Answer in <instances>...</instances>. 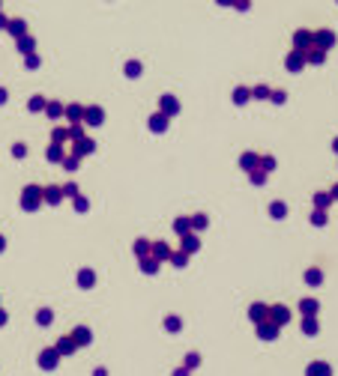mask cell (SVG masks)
I'll return each instance as SVG.
<instances>
[{
	"label": "cell",
	"instance_id": "cell-1",
	"mask_svg": "<svg viewBox=\"0 0 338 376\" xmlns=\"http://www.w3.org/2000/svg\"><path fill=\"white\" fill-rule=\"evenodd\" d=\"M42 203H45V197H42V188H39V185H27L24 191H21V209L36 212Z\"/></svg>",
	"mask_w": 338,
	"mask_h": 376
},
{
	"label": "cell",
	"instance_id": "cell-2",
	"mask_svg": "<svg viewBox=\"0 0 338 376\" xmlns=\"http://www.w3.org/2000/svg\"><path fill=\"white\" fill-rule=\"evenodd\" d=\"M254 328H257V338L261 341H275L279 338V331H282V325H275L272 320H261V323H254Z\"/></svg>",
	"mask_w": 338,
	"mask_h": 376
},
{
	"label": "cell",
	"instance_id": "cell-3",
	"mask_svg": "<svg viewBox=\"0 0 338 376\" xmlns=\"http://www.w3.org/2000/svg\"><path fill=\"white\" fill-rule=\"evenodd\" d=\"M57 364H60V352H57L54 346H45V349L39 352V367H42V370H54Z\"/></svg>",
	"mask_w": 338,
	"mask_h": 376
},
{
	"label": "cell",
	"instance_id": "cell-4",
	"mask_svg": "<svg viewBox=\"0 0 338 376\" xmlns=\"http://www.w3.org/2000/svg\"><path fill=\"white\" fill-rule=\"evenodd\" d=\"M269 320L275 325H287L290 323V308L287 305H269Z\"/></svg>",
	"mask_w": 338,
	"mask_h": 376
},
{
	"label": "cell",
	"instance_id": "cell-5",
	"mask_svg": "<svg viewBox=\"0 0 338 376\" xmlns=\"http://www.w3.org/2000/svg\"><path fill=\"white\" fill-rule=\"evenodd\" d=\"M171 251H174V248H171L168 242H153V245H150V257H156L159 263H168V260H171Z\"/></svg>",
	"mask_w": 338,
	"mask_h": 376
},
{
	"label": "cell",
	"instance_id": "cell-6",
	"mask_svg": "<svg viewBox=\"0 0 338 376\" xmlns=\"http://www.w3.org/2000/svg\"><path fill=\"white\" fill-rule=\"evenodd\" d=\"M81 120H84V126H102L105 111H102V108H96V105H93V108H84V117H81Z\"/></svg>",
	"mask_w": 338,
	"mask_h": 376
},
{
	"label": "cell",
	"instance_id": "cell-7",
	"mask_svg": "<svg viewBox=\"0 0 338 376\" xmlns=\"http://www.w3.org/2000/svg\"><path fill=\"white\" fill-rule=\"evenodd\" d=\"M54 349L60 352V359L63 356H75V349H78V343L72 341V335H66V338H57V343H54Z\"/></svg>",
	"mask_w": 338,
	"mask_h": 376
},
{
	"label": "cell",
	"instance_id": "cell-8",
	"mask_svg": "<svg viewBox=\"0 0 338 376\" xmlns=\"http://www.w3.org/2000/svg\"><path fill=\"white\" fill-rule=\"evenodd\" d=\"M293 45H296V51H308L314 45V33L311 30H300V33L293 36Z\"/></svg>",
	"mask_w": 338,
	"mask_h": 376
},
{
	"label": "cell",
	"instance_id": "cell-9",
	"mask_svg": "<svg viewBox=\"0 0 338 376\" xmlns=\"http://www.w3.org/2000/svg\"><path fill=\"white\" fill-rule=\"evenodd\" d=\"M314 45L323 48V51L332 48V45H335V33H332V30H314Z\"/></svg>",
	"mask_w": 338,
	"mask_h": 376
},
{
	"label": "cell",
	"instance_id": "cell-10",
	"mask_svg": "<svg viewBox=\"0 0 338 376\" xmlns=\"http://www.w3.org/2000/svg\"><path fill=\"white\" fill-rule=\"evenodd\" d=\"M72 341L78 343V346H90V343H93V331H90L87 325H78V328L72 331Z\"/></svg>",
	"mask_w": 338,
	"mask_h": 376
},
{
	"label": "cell",
	"instance_id": "cell-11",
	"mask_svg": "<svg viewBox=\"0 0 338 376\" xmlns=\"http://www.w3.org/2000/svg\"><path fill=\"white\" fill-rule=\"evenodd\" d=\"M305 376H332V367H329L326 361H311V364L305 367Z\"/></svg>",
	"mask_w": 338,
	"mask_h": 376
},
{
	"label": "cell",
	"instance_id": "cell-12",
	"mask_svg": "<svg viewBox=\"0 0 338 376\" xmlns=\"http://www.w3.org/2000/svg\"><path fill=\"white\" fill-rule=\"evenodd\" d=\"M269 317V305H264V302H254L249 308V320L251 323H261V320H267Z\"/></svg>",
	"mask_w": 338,
	"mask_h": 376
},
{
	"label": "cell",
	"instance_id": "cell-13",
	"mask_svg": "<svg viewBox=\"0 0 338 376\" xmlns=\"http://www.w3.org/2000/svg\"><path fill=\"white\" fill-rule=\"evenodd\" d=\"M183 251H186V254H197V251H201V242H197L195 230L183 233Z\"/></svg>",
	"mask_w": 338,
	"mask_h": 376
},
{
	"label": "cell",
	"instance_id": "cell-14",
	"mask_svg": "<svg viewBox=\"0 0 338 376\" xmlns=\"http://www.w3.org/2000/svg\"><path fill=\"white\" fill-rule=\"evenodd\" d=\"M93 150H96V143H93L90 137H78V140H75V150H72V155H78V158H81V155H90Z\"/></svg>",
	"mask_w": 338,
	"mask_h": 376
},
{
	"label": "cell",
	"instance_id": "cell-15",
	"mask_svg": "<svg viewBox=\"0 0 338 376\" xmlns=\"http://www.w3.org/2000/svg\"><path fill=\"white\" fill-rule=\"evenodd\" d=\"M42 197H45V203L57 206L60 200H63V188H60V185H48V188H42Z\"/></svg>",
	"mask_w": 338,
	"mask_h": 376
},
{
	"label": "cell",
	"instance_id": "cell-16",
	"mask_svg": "<svg viewBox=\"0 0 338 376\" xmlns=\"http://www.w3.org/2000/svg\"><path fill=\"white\" fill-rule=\"evenodd\" d=\"M317 310H321V302H317V299H303V302H300V314H303V317H317Z\"/></svg>",
	"mask_w": 338,
	"mask_h": 376
},
{
	"label": "cell",
	"instance_id": "cell-17",
	"mask_svg": "<svg viewBox=\"0 0 338 376\" xmlns=\"http://www.w3.org/2000/svg\"><path fill=\"white\" fill-rule=\"evenodd\" d=\"M300 328H303V335H308V338H314V335L321 331V323H317V317H303V323H300Z\"/></svg>",
	"mask_w": 338,
	"mask_h": 376
},
{
	"label": "cell",
	"instance_id": "cell-18",
	"mask_svg": "<svg viewBox=\"0 0 338 376\" xmlns=\"http://www.w3.org/2000/svg\"><path fill=\"white\" fill-rule=\"evenodd\" d=\"M285 66L290 69V72H300V69L305 66V51H293L290 57L285 60Z\"/></svg>",
	"mask_w": 338,
	"mask_h": 376
},
{
	"label": "cell",
	"instance_id": "cell-19",
	"mask_svg": "<svg viewBox=\"0 0 338 376\" xmlns=\"http://www.w3.org/2000/svg\"><path fill=\"white\" fill-rule=\"evenodd\" d=\"M93 284H96V272H93V269H81V272H78V287H81V290H90Z\"/></svg>",
	"mask_w": 338,
	"mask_h": 376
},
{
	"label": "cell",
	"instance_id": "cell-20",
	"mask_svg": "<svg viewBox=\"0 0 338 376\" xmlns=\"http://www.w3.org/2000/svg\"><path fill=\"white\" fill-rule=\"evenodd\" d=\"M159 102H162V114H168V117H174V114L180 111V102L174 99V96H162Z\"/></svg>",
	"mask_w": 338,
	"mask_h": 376
},
{
	"label": "cell",
	"instance_id": "cell-21",
	"mask_svg": "<svg viewBox=\"0 0 338 376\" xmlns=\"http://www.w3.org/2000/svg\"><path fill=\"white\" fill-rule=\"evenodd\" d=\"M305 284H308V287H321V284H323V272L317 269V266L305 269Z\"/></svg>",
	"mask_w": 338,
	"mask_h": 376
},
{
	"label": "cell",
	"instance_id": "cell-22",
	"mask_svg": "<svg viewBox=\"0 0 338 376\" xmlns=\"http://www.w3.org/2000/svg\"><path fill=\"white\" fill-rule=\"evenodd\" d=\"M323 60H326V51L317 48V45H311V48L305 51V63H323Z\"/></svg>",
	"mask_w": 338,
	"mask_h": 376
},
{
	"label": "cell",
	"instance_id": "cell-23",
	"mask_svg": "<svg viewBox=\"0 0 338 376\" xmlns=\"http://www.w3.org/2000/svg\"><path fill=\"white\" fill-rule=\"evenodd\" d=\"M141 272L144 275H156L159 272V260H156V257H141Z\"/></svg>",
	"mask_w": 338,
	"mask_h": 376
},
{
	"label": "cell",
	"instance_id": "cell-24",
	"mask_svg": "<svg viewBox=\"0 0 338 376\" xmlns=\"http://www.w3.org/2000/svg\"><path fill=\"white\" fill-rule=\"evenodd\" d=\"M329 203H332V194L329 191H317L314 194V209H329Z\"/></svg>",
	"mask_w": 338,
	"mask_h": 376
},
{
	"label": "cell",
	"instance_id": "cell-25",
	"mask_svg": "<svg viewBox=\"0 0 338 376\" xmlns=\"http://www.w3.org/2000/svg\"><path fill=\"white\" fill-rule=\"evenodd\" d=\"M63 114H66V117L72 120V126H75V122H81V117H84V108H81V105H69Z\"/></svg>",
	"mask_w": 338,
	"mask_h": 376
},
{
	"label": "cell",
	"instance_id": "cell-26",
	"mask_svg": "<svg viewBox=\"0 0 338 376\" xmlns=\"http://www.w3.org/2000/svg\"><path fill=\"white\" fill-rule=\"evenodd\" d=\"M63 111H66V108H63V105H60V102H45V114H48L51 120H57V117H63Z\"/></svg>",
	"mask_w": 338,
	"mask_h": 376
},
{
	"label": "cell",
	"instance_id": "cell-27",
	"mask_svg": "<svg viewBox=\"0 0 338 376\" xmlns=\"http://www.w3.org/2000/svg\"><path fill=\"white\" fill-rule=\"evenodd\" d=\"M150 129H153V132H165V129H168V114H156V117L150 120Z\"/></svg>",
	"mask_w": 338,
	"mask_h": 376
},
{
	"label": "cell",
	"instance_id": "cell-28",
	"mask_svg": "<svg viewBox=\"0 0 338 376\" xmlns=\"http://www.w3.org/2000/svg\"><path fill=\"white\" fill-rule=\"evenodd\" d=\"M165 328H168V331H180V328H183V320H180L177 314H168V317H165Z\"/></svg>",
	"mask_w": 338,
	"mask_h": 376
},
{
	"label": "cell",
	"instance_id": "cell-29",
	"mask_svg": "<svg viewBox=\"0 0 338 376\" xmlns=\"http://www.w3.org/2000/svg\"><path fill=\"white\" fill-rule=\"evenodd\" d=\"M36 323H39V325H51L54 323V310L51 308H42L39 314H36Z\"/></svg>",
	"mask_w": 338,
	"mask_h": 376
},
{
	"label": "cell",
	"instance_id": "cell-30",
	"mask_svg": "<svg viewBox=\"0 0 338 376\" xmlns=\"http://www.w3.org/2000/svg\"><path fill=\"white\" fill-rule=\"evenodd\" d=\"M168 263H174L177 269H183V266L189 263V254H186V251H171V260H168Z\"/></svg>",
	"mask_w": 338,
	"mask_h": 376
},
{
	"label": "cell",
	"instance_id": "cell-31",
	"mask_svg": "<svg viewBox=\"0 0 338 376\" xmlns=\"http://www.w3.org/2000/svg\"><path fill=\"white\" fill-rule=\"evenodd\" d=\"M150 245H153V242L135 239V254H138V260H141V257H150Z\"/></svg>",
	"mask_w": 338,
	"mask_h": 376
},
{
	"label": "cell",
	"instance_id": "cell-32",
	"mask_svg": "<svg viewBox=\"0 0 338 376\" xmlns=\"http://www.w3.org/2000/svg\"><path fill=\"white\" fill-rule=\"evenodd\" d=\"M240 164H243L246 171H254V168H257V155H254V153H246L243 158H240Z\"/></svg>",
	"mask_w": 338,
	"mask_h": 376
},
{
	"label": "cell",
	"instance_id": "cell-33",
	"mask_svg": "<svg viewBox=\"0 0 338 376\" xmlns=\"http://www.w3.org/2000/svg\"><path fill=\"white\" fill-rule=\"evenodd\" d=\"M48 161H63V147H60V143H51V147H48Z\"/></svg>",
	"mask_w": 338,
	"mask_h": 376
},
{
	"label": "cell",
	"instance_id": "cell-34",
	"mask_svg": "<svg viewBox=\"0 0 338 376\" xmlns=\"http://www.w3.org/2000/svg\"><path fill=\"white\" fill-rule=\"evenodd\" d=\"M311 224L314 227H326V209H314L311 212Z\"/></svg>",
	"mask_w": 338,
	"mask_h": 376
},
{
	"label": "cell",
	"instance_id": "cell-35",
	"mask_svg": "<svg viewBox=\"0 0 338 376\" xmlns=\"http://www.w3.org/2000/svg\"><path fill=\"white\" fill-rule=\"evenodd\" d=\"M269 215H272V218H285V215H287V206L282 203V200H279V203H272V206H269Z\"/></svg>",
	"mask_w": 338,
	"mask_h": 376
},
{
	"label": "cell",
	"instance_id": "cell-36",
	"mask_svg": "<svg viewBox=\"0 0 338 376\" xmlns=\"http://www.w3.org/2000/svg\"><path fill=\"white\" fill-rule=\"evenodd\" d=\"M257 168H261V171H275V158H272V155L257 158Z\"/></svg>",
	"mask_w": 338,
	"mask_h": 376
},
{
	"label": "cell",
	"instance_id": "cell-37",
	"mask_svg": "<svg viewBox=\"0 0 338 376\" xmlns=\"http://www.w3.org/2000/svg\"><path fill=\"white\" fill-rule=\"evenodd\" d=\"M189 224H192V230H204L210 224V218L207 215H195V218H189Z\"/></svg>",
	"mask_w": 338,
	"mask_h": 376
},
{
	"label": "cell",
	"instance_id": "cell-38",
	"mask_svg": "<svg viewBox=\"0 0 338 376\" xmlns=\"http://www.w3.org/2000/svg\"><path fill=\"white\" fill-rule=\"evenodd\" d=\"M249 96H251V93H249V90H243V87H240V90H233V102H236V105H246V102H249Z\"/></svg>",
	"mask_w": 338,
	"mask_h": 376
},
{
	"label": "cell",
	"instance_id": "cell-39",
	"mask_svg": "<svg viewBox=\"0 0 338 376\" xmlns=\"http://www.w3.org/2000/svg\"><path fill=\"white\" fill-rule=\"evenodd\" d=\"M174 230H177L180 236H183V233H189V230H192V224H189V218H177V224H174Z\"/></svg>",
	"mask_w": 338,
	"mask_h": 376
},
{
	"label": "cell",
	"instance_id": "cell-40",
	"mask_svg": "<svg viewBox=\"0 0 338 376\" xmlns=\"http://www.w3.org/2000/svg\"><path fill=\"white\" fill-rule=\"evenodd\" d=\"M251 182H254V185H264V182H267V173L261 171V168H254V171H251Z\"/></svg>",
	"mask_w": 338,
	"mask_h": 376
},
{
	"label": "cell",
	"instance_id": "cell-41",
	"mask_svg": "<svg viewBox=\"0 0 338 376\" xmlns=\"http://www.w3.org/2000/svg\"><path fill=\"white\" fill-rule=\"evenodd\" d=\"M197 364H201V356H197V352H189V356H186V367H189V370H195Z\"/></svg>",
	"mask_w": 338,
	"mask_h": 376
},
{
	"label": "cell",
	"instance_id": "cell-42",
	"mask_svg": "<svg viewBox=\"0 0 338 376\" xmlns=\"http://www.w3.org/2000/svg\"><path fill=\"white\" fill-rule=\"evenodd\" d=\"M63 168H66V171H75V168H78V155H63Z\"/></svg>",
	"mask_w": 338,
	"mask_h": 376
},
{
	"label": "cell",
	"instance_id": "cell-43",
	"mask_svg": "<svg viewBox=\"0 0 338 376\" xmlns=\"http://www.w3.org/2000/svg\"><path fill=\"white\" fill-rule=\"evenodd\" d=\"M9 33H12V36H24V21H12V24H9Z\"/></svg>",
	"mask_w": 338,
	"mask_h": 376
},
{
	"label": "cell",
	"instance_id": "cell-44",
	"mask_svg": "<svg viewBox=\"0 0 338 376\" xmlns=\"http://www.w3.org/2000/svg\"><path fill=\"white\" fill-rule=\"evenodd\" d=\"M30 111H45V99H42V96H33V99H30Z\"/></svg>",
	"mask_w": 338,
	"mask_h": 376
},
{
	"label": "cell",
	"instance_id": "cell-45",
	"mask_svg": "<svg viewBox=\"0 0 338 376\" xmlns=\"http://www.w3.org/2000/svg\"><path fill=\"white\" fill-rule=\"evenodd\" d=\"M63 197H78V185H75V182H66V185H63Z\"/></svg>",
	"mask_w": 338,
	"mask_h": 376
},
{
	"label": "cell",
	"instance_id": "cell-46",
	"mask_svg": "<svg viewBox=\"0 0 338 376\" xmlns=\"http://www.w3.org/2000/svg\"><path fill=\"white\" fill-rule=\"evenodd\" d=\"M72 200H75V209H78V212H87V209H90V203L81 197V194H78V197H72Z\"/></svg>",
	"mask_w": 338,
	"mask_h": 376
},
{
	"label": "cell",
	"instance_id": "cell-47",
	"mask_svg": "<svg viewBox=\"0 0 338 376\" xmlns=\"http://www.w3.org/2000/svg\"><path fill=\"white\" fill-rule=\"evenodd\" d=\"M18 48H21V51H30V48H33V39H24V36H18Z\"/></svg>",
	"mask_w": 338,
	"mask_h": 376
},
{
	"label": "cell",
	"instance_id": "cell-48",
	"mask_svg": "<svg viewBox=\"0 0 338 376\" xmlns=\"http://www.w3.org/2000/svg\"><path fill=\"white\" fill-rule=\"evenodd\" d=\"M69 137V132H63V129H54V143H63Z\"/></svg>",
	"mask_w": 338,
	"mask_h": 376
},
{
	"label": "cell",
	"instance_id": "cell-49",
	"mask_svg": "<svg viewBox=\"0 0 338 376\" xmlns=\"http://www.w3.org/2000/svg\"><path fill=\"white\" fill-rule=\"evenodd\" d=\"M24 153H27L24 143H15V147H12V155H15V158H24Z\"/></svg>",
	"mask_w": 338,
	"mask_h": 376
},
{
	"label": "cell",
	"instance_id": "cell-50",
	"mask_svg": "<svg viewBox=\"0 0 338 376\" xmlns=\"http://www.w3.org/2000/svg\"><path fill=\"white\" fill-rule=\"evenodd\" d=\"M269 96V87H254V99H267Z\"/></svg>",
	"mask_w": 338,
	"mask_h": 376
},
{
	"label": "cell",
	"instance_id": "cell-51",
	"mask_svg": "<svg viewBox=\"0 0 338 376\" xmlns=\"http://www.w3.org/2000/svg\"><path fill=\"white\" fill-rule=\"evenodd\" d=\"M269 96H272V102H275V105L285 102V93H282V90H279V93H269Z\"/></svg>",
	"mask_w": 338,
	"mask_h": 376
},
{
	"label": "cell",
	"instance_id": "cell-52",
	"mask_svg": "<svg viewBox=\"0 0 338 376\" xmlns=\"http://www.w3.org/2000/svg\"><path fill=\"white\" fill-rule=\"evenodd\" d=\"M126 72H129V75H138V72H141V66H138V63H129V69H126Z\"/></svg>",
	"mask_w": 338,
	"mask_h": 376
},
{
	"label": "cell",
	"instance_id": "cell-53",
	"mask_svg": "<svg viewBox=\"0 0 338 376\" xmlns=\"http://www.w3.org/2000/svg\"><path fill=\"white\" fill-rule=\"evenodd\" d=\"M236 3V9H249V0H233Z\"/></svg>",
	"mask_w": 338,
	"mask_h": 376
},
{
	"label": "cell",
	"instance_id": "cell-54",
	"mask_svg": "<svg viewBox=\"0 0 338 376\" xmlns=\"http://www.w3.org/2000/svg\"><path fill=\"white\" fill-rule=\"evenodd\" d=\"M174 376H189V367H177V370H174Z\"/></svg>",
	"mask_w": 338,
	"mask_h": 376
},
{
	"label": "cell",
	"instance_id": "cell-55",
	"mask_svg": "<svg viewBox=\"0 0 338 376\" xmlns=\"http://www.w3.org/2000/svg\"><path fill=\"white\" fill-rule=\"evenodd\" d=\"M6 320H9V314H6V310L0 308V325H6Z\"/></svg>",
	"mask_w": 338,
	"mask_h": 376
},
{
	"label": "cell",
	"instance_id": "cell-56",
	"mask_svg": "<svg viewBox=\"0 0 338 376\" xmlns=\"http://www.w3.org/2000/svg\"><path fill=\"white\" fill-rule=\"evenodd\" d=\"M93 376H108V370H105V367H96V370H93Z\"/></svg>",
	"mask_w": 338,
	"mask_h": 376
},
{
	"label": "cell",
	"instance_id": "cell-57",
	"mask_svg": "<svg viewBox=\"0 0 338 376\" xmlns=\"http://www.w3.org/2000/svg\"><path fill=\"white\" fill-rule=\"evenodd\" d=\"M329 194H332V200H338V182L332 185V191H329Z\"/></svg>",
	"mask_w": 338,
	"mask_h": 376
},
{
	"label": "cell",
	"instance_id": "cell-58",
	"mask_svg": "<svg viewBox=\"0 0 338 376\" xmlns=\"http://www.w3.org/2000/svg\"><path fill=\"white\" fill-rule=\"evenodd\" d=\"M6 102V90H0V105Z\"/></svg>",
	"mask_w": 338,
	"mask_h": 376
},
{
	"label": "cell",
	"instance_id": "cell-59",
	"mask_svg": "<svg viewBox=\"0 0 338 376\" xmlns=\"http://www.w3.org/2000/svg\"><path fill=\"white\" fill-rule=\"evenodd\" d=\"M3 248H6V239H3V236H0V254H3Z\"/></svg>",
	"mask_w": 338,
	"mask_h": 376
},
{
	"label": "cell",
	"instance_id": "cell-60",
	"mask_svg": "<svg viewBox=\"0 0 338 376\" xmlns=\"http://www.w3.org/2000/svg\"><path fill=\"white\" fill-rule=\"evenodd\" d=\"M332 150H335V153H338V137H335V140H332Z\"/></svg>",
	"mask_w": 338,
	"mask_h": 376
}]
</instances>
